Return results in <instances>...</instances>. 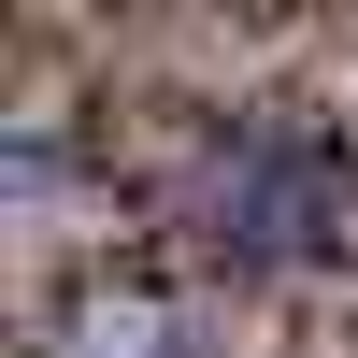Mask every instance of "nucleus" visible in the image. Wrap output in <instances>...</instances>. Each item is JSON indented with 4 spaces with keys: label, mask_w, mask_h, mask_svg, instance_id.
I'll use <instances>...</instances> for the list:
<instances>
[{
    "label": "nucleus",
    "mask_w": 358,
    "mask_h": 358,
    "mask_svg": "<svg viewBox=\"0 0 358 358\" xmlns=\"http://www.w3.org/2000/svg\"><path fill=\"white\" fill-rule=\"evenodd\" d=\"M158 244L215 287H315L358 258V143L301 101L187 115L158 158Z\"/></svg>",
    "instance_id": "obj_1"
}]
</instances>
